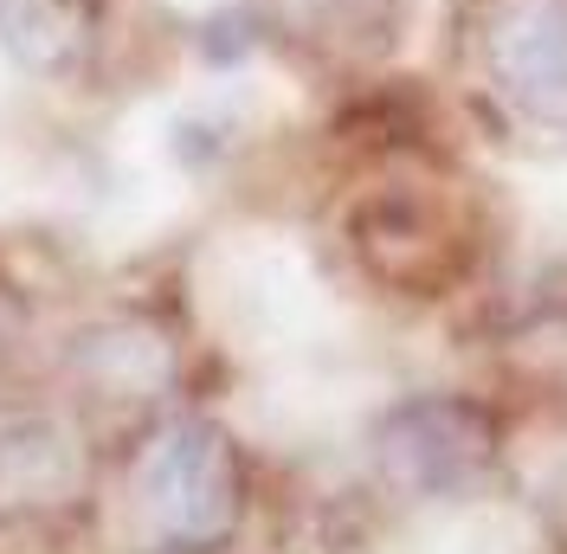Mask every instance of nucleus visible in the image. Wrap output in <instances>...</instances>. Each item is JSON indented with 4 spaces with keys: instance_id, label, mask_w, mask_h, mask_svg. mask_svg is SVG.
<instances>
[{
    "instance_id": "obj_6",
    "label": "nucleus",
    "mask_w": 567,
    "mask_h": 554,
    "mask_svg": "<svg viewBox=\"0 0 567 554\" xmlns=\"http://www.w3.org/2000/svg\"><path fill=\"white\" fill-rule=\"evenodd\" d=\"M258 7L278 39L322 59H368L406 20V0H258Z\"/></svg>"
},
{
    "instance_id": "obj_7",
    "label": "nucleus",
    "mask_w": 567,
    "mask_h": 554,
    "mask_svg": "<svg viewBox=\"0 0 567 554\" xmlns=\"http://www.w3.org/2000/svg\"><path fill=\"white\" fill-rule=\"evenodd\" d=\"M0 458L20 464V478H0V496L7 503H45V496H65L71 478H78V451L45 432V425H27L13 439H0Z\"/></svg>"
},
{
    "instance_id": "obj_3",
    "label": "nucleus",
    "mask_w": 567,
    "mask_h": 554,
    "mask_svg": "<svg viewBox=\"0 0 567 554\" xmlns=\"http://www.w3.org/2000/svg\"><path fill=\"white\" fill-rule=\"evenodd\" d=\"M361 265L400 290H439L471 265L464 207L445 194V181H388L354 213Z\"/></svg>"
},
{
    "instance_id": "obj_5",
    "label": "nucleus",
    "mask_w": 567,
    "mask_h": 554,
    "mask_svg": "<svg viewBox=\"0 0 567 554\" xmlns=\"http://www.w3.org/2000/svg\"><path fill=\"white\" fill-rule=\"evenodd\" d=\"M97 0H0V45L33 78H78L97 52Z\"/></svg>"
},
{
    "instance_id": "obj_1",
    "label": "nucleus",
    "mask_w": 567,
    "mask_h": 554,
    "mask_svg": "<svg viewBox=\"0 0 567 554\" xmlns=\"http://www.w3.org/2000/svg\"><path fill=\"white\" fill-rule=\"evenodd\" d=\"M458 52L516 136L567 142V0H464Z\"/></svg>"
},
{
    "instance_id": "obj_2",
    "label": "nucleus",
    "mask_w": 567,
    "mask_h": 554,
    "mask_svg": "<svg viewBox=\"0 0 567 554\" xmlns=\"http://www.w3.org/2000/svg\"><path fill=\"white\" fill-rule=\"evenodd\" d=\"M246 510L233 439L207 419H168L136 458V516L162 548H219Z\"/></svg>"
},
{
    "instance_id": "obj_4",
    "label": "nucleus",
    "mask_w": 567,
    "mask_h": 554,
    "mask_svg": "<svg viewBox=\"0 0 567 554\" xmlns=\"http://www.w3.org/2000/svg\"><path fill=\"white\" fill-rule=\"evenodd\" d=\"M496 458L491 419L471 400H413L381 425V471L413 496H458Z\"/></svg>"
}]
</instances>
